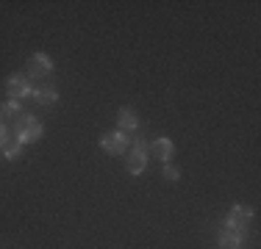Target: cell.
Listing matches in <instances>:
<instances>
[{
  "instance_id": "14",
  "label": "cell",
  "mask_w": 261,
  "mask_h": 249,
  "mask_svg": "<svg viewBox=\"0 0 261 249\" xmlns=\"http://www.w3.org/2000/svg\"><path fill=\"white\" fill-rule=\"evenodd\" d=\"M6 136H9V130H6V124H0V147H6V141H9Z\"/></svg>"
},
{
  "instance_id": "8",
  "label": "cell",
  "mask_w": 261,
  "mask_h": 249,
  "mask_svg": "<svg viewBox=\"0 0 261 249\" xmlns=\"http://www.w3.org/2000/svg\"><path fill=\"white\" fill-rule=\"evenodd\" d=\"M153 152H156L159 161H164V164H170L172 152H175V147H172V141L167 139V136H161V139L153 141Z\"/></svg>"
},
{
  "instance_id": "11",
  "label": "cell",
  "mask_w": 261,
  "mask_h": 249,
  "mask_svg": "<svg viewBox=\"0 0 261 249\" xmlns=\"http://www.w3.org/2000/svg\"><path fill=\"white\" fill-rule=\"evenodd\" d=\"M20 149H22V144H20V141H6V147H3V152H6V158H17V155H20Z\"/></svg>"
},
{
  "instance_id": "13",
  "label": "cell",
  "mask_w": 261,
  "mask_h": 249,
  "mask_svg": "<svg viewBox=\"0 0 261 249\" xmlns=\"http://www.w3.org/2000/svg\"><path fill=\"white\" fill-rule=\"evenodd\" d=\"M164 177H167V180H178V177H181V169H175L172 164H167V166H164Z\"/></svg>"
},
{
  "instance_id": "4",
  "label": "cell",
  "mask_w": 261,
  "mask_h": 249,
  "mask_svg": "<svg viewBox=\"0 0 261 249\" xmlns=\"http://www.w3.org/2000/svg\"><path fill=\"white\" fill-rule=\"evenodd\" d=\"M250 219H253V210L250 208H245V205H233L231 213H228L225 227L228 230H236V233H245V227L250 224Z\"/></svg>"
},
{
  "instance_id": "6",
  "label": "cell",
  "mask_w": 261,
  "mask_h": 249,
  "mask_svg": "<svg viewBox=\"0 0 261 249\" xmlns=\"http://www.w3.org/2000/svg\"><path fill=\"white\" fill-rule=\"evenodd\" d=\"M6 95H9L11 100H17V103H20L22 97H31L28 78H22V75H11V78L6 80Z\"/></svg>"
},
{
  "instance_id": "12",
  "label": "cell",
  "mask_w": 261,
  "mask_h": 249,
  "mask_svg": "<svg viewBox=\"0 0 261 249\" xmlns=\"http://www.w3.org/2000/svg\"><path fill=\"white\" fill-rule=\"evenodd\" d=\"M14 114H20V103L17 100H9L6 105H0V116H14Z\"/></svg>"
},
{
  "instance_id": "1",
  "label": "cell",
  "mask_w": 261,
  "mask_h": 249,
  "mask_svg": "<svg viewBox=\"0 0 261 249\" xmlns=\"http://www.w3.org/2000/svg\"><path fill=\"white\" fill-rule=\"evenodd\" d=\"M14 133H17V141H20V144H31V141L42 139L45 128H42V122L36 119V116L22 114V119H17V124H14Z\"/></svg>"
},
{
  "instance_id": "3",
  "label": "cell",
  "mask_w": 261,
  "mask_h": 249,
  "mask_svg": "<svg viewBox=\"0 0 261 249\" xmlns=\"http://www.w3.org/2000/svg\"><path fill=\"white\" fill-rule=\"evenodd\" d=\"M145 166H147V144L142 139H136L134 149H130V155H128V172L130 174H142Z\"/></svg>"
},
{
  "instance_id": "9",
  "label": "cell",
  "mask_w": 261,
  "mask_h": 249,
  "mask_svg": "<svg viewBox=\"0 0 261 249\" xmlns=\"http://www.w3.org/2000/svg\"><path fill=\"white\" fill-rule=\"evenodd\" d=\"M242 238H245V233L225 230V233L220 235V249H239V246H242Z\"/></svg>"
},
{
  "instance_id": "10",
  "label": "cell",
  "mask_w": 261,
  "mask_h": 249,
  "mask_svg": "<svg viewBox=\"0 0 261 249\" xmlns=\"http://www.w3.org/2000/svg\"><path fill=\"white\" fill-rule=\"evenodd\" d=\"M31 95H34V100H36V103H42V105H53L56 100H59V95H56L53 86H39V89L31 91Z\"/></svg>"
},
{
  "instance_id": "5",
  "label": "cell",
  "mask_w": 261,
  "mask_h": 249,
  "mask_svg": "<svg viewBox=\"0 0 261 249\" xmlns=\"http://www.w3.org/2000/svg\"><path fill=\"white\" fill-rule=\"evenodd\" d=\"M53 72V58L45 53H34L28 58V75L31 78H45V75Z\"/></svg>"
},
{
  "instance_id": "2",
  "label": "cell",
  "mask_w": 261,
  "mask_h": 249,
  "mask_svg": "<svg viewBox=\"0 0 261 249\" xmlns=\"http://www.w3.org/2000/svg\"><path fill=\"white\" fill-rule=\"evenodd\" d=\"M100 147L109 155H122L128 149V136L122 130H109V133L100 136Z\"/></svg>"
},
{
  "instance_id": "7",
  "label": "cell",
  "mask_w": 261,
  "mask_h": 249,
  "mask_svg": "<svg viewBox=\"0 0 261 249\" xmlns=\"http://www.w3.org/2000/svg\"><path fill=\"white\" fill-rule=\"evenodd\" d=\"M117 124H120L122 133H134V130L139 128L136 111H134V108H120V114H117Z\"/></svg>"
}]
</instances>
